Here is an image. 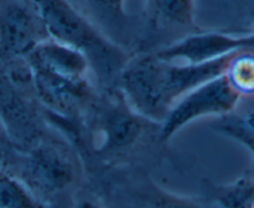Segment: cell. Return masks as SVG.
<instances>
[{
	"label": "cell",
	"instance_id": "9",
	"mask_svg": "<svg viewBox=\"0 0 254 208\" xmlns=\"http://www.w3.org/2000/svg\"><path fill=\"white\" fill-rule=\"evenodd\" d=\"M24 59L32 71L68 81H86L91 71L81 52L50 37L40 42Z\"/></svg>",
	"mask_w": 254,
	"mask_h": 208
},
{
	"label": "cell",
	"instance_id": "8",
	"mask_svg": "<svg viewBox=\"0 0 254 208\" xmlns=\"http://www.w3.org/2000/svg\"><path fill=\"white\" fill-rule=\"evenodd\" d=\"M49 39L31 1L10 0L0 5V53L5 58H25Z\"/></svg>",
	"mask_w": 254,
	"mask_h": 208
},
{
	"label": "cell",
	"instance_id": "3",
	"mask_svg": "<svg viewBox=\"0 0 254 208\" xmlns=\"http://www.w3.org/2000/svg\"><path fill=\"white\" fill-rule=\"evenodd\" d=\"M20 155L19 173L14 175L44 206L46 200L64 193L78 178V158L67 145L47 136Z\"/></svg>",
	"mask_w": 254,
	"mask_h": 208
},
{
	"label": "cell",
	"instance_id": "19",
	"mask_svg": "<svg viewBox=\"0 0 254 208\" xmlns=\"http://www.w3.org/2000/svg\"><path fill=\"white\" fill-rule=\"evenodd\" d=\"M0 150H1V148H0ZM0 168H1V155H0Z\"/></svg>",
	"mask_w": 254,
	"mask_h": 208
},
{
	"label": "cell",
	"instance_id": "15",
	"mask_svg": "<svg viewBox=\"0 0 254 208\" xmlns=\"http://www.w3.org/2000/svg\"><path fill=\"white\" fill-rule=\"evenodd\" d=\"M225 76L241 98L254 96V51L246 50L233 54Z\"/></svg>",
	"mask_w": 254,
	"mask_h": 208
},
{
	"label": "cell",
	"instance_id": "6",
	"mask_svg": "<svg viewBox=\"0 0 254 208\" xmlns=\"http://www.w3.org/2000/svg\"><path fill=\"white\" fill-rule=\"evenodd\" d=\"M0 121L11 149L17 153L31 149L46 136L44 123L26 94L0 66Z\"/></svg>",
	"mask_w": 254,
	"mask_h": 208
},
{
	"label": "cell",
	"instance_id": "10",
	"mask_svg": "<svg viewBox=\"0 0 254 208\" xmlns=\"http://www.w3.org/2000/svg\"><path fill=\"white\" fill-rule=\"evenodd\" d=\"M83 1L96 20L94 24L114 42L121 45L119 40L126 36L129 29L126 0H83Z\"/></svg>",
	"mask_w": 254,
	"mask_h": 208
},
{
	"label": "cell",
	"instance_id": "12",
	"mask_svg": "<svg viewBox=\"0 0 254 208\" xmlns=\"http://www.w3.org/2000/svg\"><path fill=\"white\" fill-rule=\"evenodd\" d=\"M206 200L213 208H254V177H243L227 183L212 186Z\"/></svg>",
	"mask_w": 254,
	"mask_h": 208
},
{
	"label": "cell",
	"instance_id": "7",
	"mask_svg": "<svg viewBox=\"0 0 254 208\" xmlns=\"http://www.w3.org/2000/svg\"><path fill=\"white\" fill-rule=\"evenodd\" d=\"M254 51V31L235 34L196 31L155 52L159 58L175 63L197 64L222 58L240 51Z\"/></svg>",
	"mask_w": 254,
	"mask_h": 208
},
{
	"label": "cell",
	"instance_id": "16",
	"mask_svg": "<svg viewBox=\"0 0 254 208\" xmlns=\"http://www.w3.org/2000/svg\"><path fill=\"white\" fill-rule=\"evenodd\" d=\"M141 208H213L207 200H195L169 192L154 183L141 193Z\"/></svg>",
	"mask_w": 254,
	"mask_h": 208
},
{
	"label": "cell",
	"instance_id": "20",
	"mask_svg": "<svg viewBox=\"0 0 254 208\" xmlns=\"http://www.w3.org/2000/svg\"><path fill=\"white\" fill-rule=\"evenodd\" d=\"M25 1H31V0H25Z\"/></svg>",
	"mask_w": 254,
	"mask_h": 208
},
{
	"label": "cell",
	"instance_id": "1",
	"mask_svg": "<svg viewBox=\"0 0 254 208\" xmlns=\"http://www.w3.org/2000/svg\"><path fill=\"white\" fill-rule=\"evenodd\" d=\"M233 54L197 64L164 61L155 53L129 58L119 73V92L131 110L160 125L181 97L225 74Z\"/></svg>",
	"mask_w": 254,
	"mask_h": 208
},
{
	"label": "cell",
	"instance_id": "11",
	"mask_svg": "<svg viewBox=\"0 0 254 208\" xmlns=\"http://www.w3.org/2000/svg\"><path fill=\"white\" fill-rule=\"evenodd\" d=\"M211 128L216 133L237 141L245 146L251 154L252 162L246 175L254 177V113L223 115L211 124Z\"/></svg>",
	"mask_w": 254,
	"mask_h": 208
},
{
	"label": "cell",
	"instance_id": "2",
	"mask_svg": "<svg viewBox=\"0 0 254 208\" xmlns=\"http://www.w3.org/2000/svg\"><path fill=\"white\" fill-rule=\"evenodd\" d=\"M50 39L81 52L101 81L118 79L129 54L68 0H31Z\"/></svg>",
	"mask_w": 254,
	"mask_h": 208
},
{
	"label": "cell",
	"instance_id": "17",
	"mask_svg": "<svg viewBox=\"0 0 254 208\" xmlns=\"http://www.w3.org/2000/svg\"><path fill=\"white\" fill-rule=\"evenodd\" d=\"M71 208H104V206H102L101 202L93 198L84 197L77 200Z\"/></svg>",
	"mask_w": 254,
	"mask_h": 208
},
{
	"label": "cell",
	"instance_id": "4",
	"mask_svg": "<svg viewBox=\"0 0 254 208\" xmlns=\"http://www.w3.org/2000/svg\"><path fill=\"white\" fill-rule=\"evenodd\" d=\"M121 94V93H119ZM145 120L119 99H107L93 110L89 125L91 150L102 160H111L130 153L143 139Z\"/></svg>",
	"mask_w": 254,
	"mask_h": 208
},
{
	"label": "cell",
	"instance_id": "18",
	"mask_svg": "<svg viewBox=\"0 0 254 208\" xmlns=\"http://www.w3.org/2000/svg\"><path fill=\"white\" fill-rule=\"evenodd\" d=\"M0 148L1 149H11V144H10L9 136H7L6 130L2 126L1 121H0Z\"/></svg>",
	"mask_w": 254,
	"mask_h": 208
},
{
	"label": "cell",
	"instance_id": "13",
	"mask_svg": "<svg viewBox=\"0 0 254 208\" xmlns=\"http://www.w3.org/2000/svg\"><path fill=\"white\" fill-rule=\"evenodd\" d=\"M0 208H45L19 177L0 168Z\"/></svg>",
	"mask_w": 254,
	"mask_h": 208
},
{
	"label": "cell",
	"instance_id": "14",
	"mask_svg": "<svg viewBox=\"0 0 254 208\" xmlns=\"http://www.w3.org/2000/svg\"><path fill=\"white\" fill-rule=\"evenodd\" d=\"M156 19L173 26L195 27V0H146Z\"/></svg>",
	"mask_w": 254,
	"mask_h": 208
},
{
	"label": "cell",
	"instance_id": "5",
	"mask_svg": "<svg viewBox=\"0 0 254 208\" xmlns=\"http://www.w3.org/2000/svg\"><path fill=\"white\" fill-rule=\"evenodd\" d=\"M241 97L225 74L205 82L181 97L160 124L159 141L166 144L180 129L205 116L228 115L237 108Z\"/></svg>",
	"mask_w": 254,
	"mask_h": 208
}]
</instances>
